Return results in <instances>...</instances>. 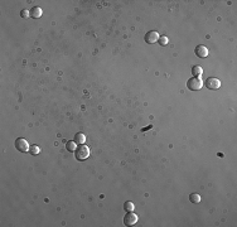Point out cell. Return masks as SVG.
<instances>
[{
  "mask_svg": "<svg viewBox=\"0 0 237 227\" xmlns=\"http://www.w3.org/2000/svg\"><path fill=\"white\" fill-rule=\"evenodd\" d=\"M76 154V159L77 160H86L88 156H90V149H88V146H86V145H78L77 146V149H76V152H74Z\"/></svg>",
  "mask_w": 237,
  "mask_h": 227,
  "instance_id": "obj_1",
  "label": "cell"
},
{
  "mask_svg": "<svg viewBox=\"0 0 237 227\" xmlns=\"http://www.w3.org/2000/svg\"><path fill=\"white\" fill-rule=\"evenodd\" d=\"M187 87L189 90H192V91H199L203 87V82H202L201 77H193V78L188 79Z\"/></svg>",
  "mask_w": 237,
  "mask_h": 227,
  "instance_id": "obj_2",
  "label": "cell"
},
{
  "mask_svg": "<svg viewBox=\"0 0 237 227\" xmlns=\"http://www.w3.org/2000/svg\"><path fill=\"white\" fill-rule=\"evenodd\" d=\"M15 148L20 153H28V150L30 149V146H29V143L25 139L19 138V139L15 140Z\"/></svg>",
  "mask_w": 237,
  "mask_h": 227,
  "instance_id": "obj_3",
  "label": "cell"
},
{
  "mask_svg": "<svg viewBox=\"0 0 237 227\" xmlns=\"http://www.w3.org/2000/svg\"><path fill=\"white\" fill-rule=\"evenodd\" d=\"M204 85H206V87L208 90H218L221 87V81L216 77H208L206 79Z\"/></svg>",
  "mask_w": 237,
  "mask_h": 227,
  "instance_id": "obj_4",
  "label": "cell"
},
{
  "mask_svg": "<svg viewBox=\"0 0 237 227\" xmlns=\"http://www.w3.org/2000/svg\"><path fill=\"white\" fill-rule=\"evenodd\" d=\"M139 217L133 212H127V215H125L124 217V225L125 226H135L136 222H138Z\"/></svg>",
  "mask_w": 237,
  "mask_h": 227,
  "instance_id": "obj_5",
  "label": "cell"
},
{
  "mask_svg": "<svg viewBox=\"0 0 237 227\" xmlns=\"http://www.w3.org/2000/svg\"><path fill=\"white\" fill-rule=\"evenodd\" d=\"M159 38H160L159 33L155 32V30H151V32L145 34V42L149 43V44H154L156 42H159Z\"/></svg>",
  "mask_w": 237,
  "mask_h": 227,
  "instance_id": "obj_6",
  "label": "cell"
},
{
  "mask_svg": "<svg viewBox=\"0 0 237 227\" xmlns=\"http://www.w3.org/2000/svg\"><path fill=\"white\" fill-rule=\"evenodd\" d=\"M194 53H195V56H197V57L206 58V57L208 56V49H207V47H204V46L201 44V46H197V47H195Z\"/></svg>",
  "mask_w": 237,
  "mask_h": 227,
  "instance_id": "obj_7",
  "label": "cell"
},
{
  "mask_svg": "<svg viewBox=\"0 0 237 227\" xmlns=\"http://www.w3.org/2000/svg\"><path fill=\"white\" fill-rule=\"evenodd\" d=\"M42 14H43V10H42V8H39V6H34V8L30 10V17L34 18V19L41 18Z\"/></svg>",
  "mask_w": 237,
  "mask_h": 227,
  "instance_id": "obj_8",
  "label": "cell"
},
{
  "mask_svg": "<svg viewBox=\"0 0 237 227\" xmlns=\"http://www.w3.org/2000/svg\"><path fill=\"white\" fill-rule=\"evenodd\" d=\"M85 141H86V136L82 134V132H77L74 135V143L77 145H82V144H85Z\"/></svg>",
  "mask_w": 237,
  "mask_h": 227,
  "instance_id": "obj_9",
  "label": "cell"
},
{
  "mask_svg": "<svg viewBox=\"0 0 237 227\" xmlns=\"http://www.w3.org/2000/svg\"><path fill=\"white\" fill-rule=\"evenodd\" d=\"M192 73L194 77H201L202 73H203V68L201 67V66H193V68H192Z\"/></svg>",
  "mask_w": 237,
  "mask_h": 227,
  "instance_id": "obj_10",
  "label": "cell"
},
{
  "mask_svg": "<svg viewBox=\"0 0 237 227\" xmlns=\"http://www.w3.org/2000/svg\"><path fill=\"white\" fill-rule=\"evenodd\" d=\"M189 201L193 203V205H197V203H199L201 202V196L198 193H192L189 196Z\"/></svg>",
  "mask_w": 237,
  "mask_h": 227,
  "instance_id": "obj_11",
  "label": "cell"
},
{
  "mask_svg": "<svg viewBox=\"0 0 237 227\" xmlns=\"http://www.w3.org/2000/svg\"><path fill=\"white\" fill-rule=\"evenodd\" d=\"M77 146H78V145L74 143V140H73V141H68L67 144H66V148H67L68 152H76Z\"/></svg>",
  "mask_w": 237,
  "mask_h": 227,
  "instance_id": "obj_12",
  "label": "cell"
},
{
  "mask_svg": "<svg viewBox=\"0 0 237 227\" xmlns=\"http://www.w3.org/2000/svg\"><path fill=\"white\" fill-rule=\"evenodd\" d=\"M134 208H135V206H134V203H133V202L127 201V202H125V203H124V209H125L126 212H133V211H134Z\"/></svg>",
  "mask_w": 237,
  "mask_h": 227,
  "instance_id": "obj_13",
  "label": "cell"
},
{
  "mask_svg": "<svg viewBox=\"0 0 237 227\" xmlns=\"http://www.w3.org/2000/svg\"><path fill=\"white\" fill-rule=\"evenodd\" d=\"M39 152H41V149H39L37 145H32V146H30V149H29V153H30L32 155H38Z\"/></svg>",
  "mask_w": 237,
  "mask_h": 227,
  "instance_id": "obj_14",
  "label": "cell"
},
{
  "mask_svg": "<svg viewBox=\"0 0 237 227\" xmlns=\"http://www.w3.org/2000/svg\"><path fill=\"white\" fill-rule=\"evenodd\" d=\"M20 17H22V18H28V17H30V10L23 9V10L20 11Z\"/></svg>",
  "mask_w": 237,
  "mask_h": 227,
  "instance_id": "obj_15",
  "label": "cell"
},
{
  "mask_svg": "<svg viewBox=\"0 0 237 227\" xmlns=\"http://www.w3.org/2000/svg\"><path fill=\"white\" fill-rule=\"evenodd\" d=\"M168 42H169V41H168L167 37H160V38H159V44H160V46H167Z\"/></svg>",
  "mask_w": 237,
  "mask_h": 227,
  "instance_id": "obj_16",
  "label": "cell"
}]
</instances>
